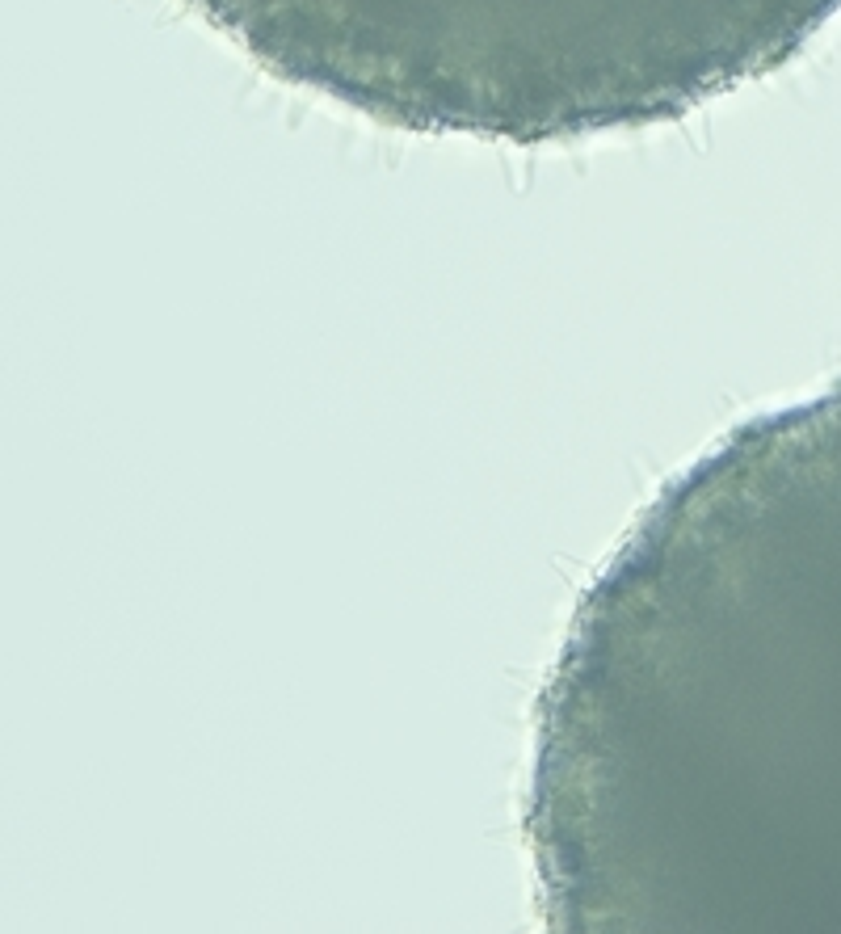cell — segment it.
<instances>
[{"instance_id":"cell-1","label":"cell","mask_w":841,"mask_h":934,"mask_svg":"<svg viewBox=\"0 0 841 934\" xmlns=\"http://www.w3.org/2000/svg\"><path fill=\"white\" fill-rule=\"evenodd\" d=\"M535 712L551 930L841 934V383L656 493Z\"/></svg>"},{"instance_id":"cell-2","label":"cell","mask_w":841,"mask_h":934,"mask_svg":"<svg viewBox=\"0 0 841 934\" xmlns=\"http://www.w3.org/2000/svg\"><path fill=\"white\" fill-rule=\"evenodd\" d=\"M282 85L488 144L648 131L774 76L841 0H181Z\"/></svg>"}]
</instances>
